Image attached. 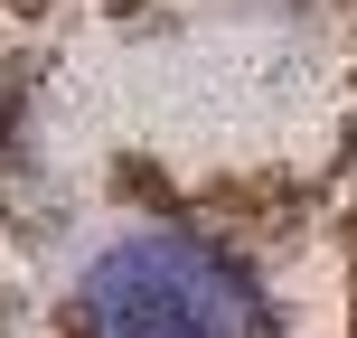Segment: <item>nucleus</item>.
<instances>
[{
	"instance_id": "1",
	"label": "nucleus",
	"mask_w": 357,
	"mask_h": 338,
	"mask_svg": "<svg viewBox=\"0 0 357 338\" xmlns=\"http://www.w3.org/2000/svg\"><path fill=\"white\" fill-rule=\"evenodd\" d=\"M75 338H282V310L235 245L151 226L94 254L75 282Z\"/></svg>"
}]
</instances>
